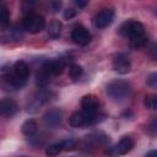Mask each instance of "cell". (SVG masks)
Here are the masks:
<instances>
[{
  "label": "cell",
  "instance_id": "obj_20",
  "mask_svg": "<svg viewBox=\"0 0 157 157\" xmlns=\"http://www.w3.org/2000/svg\"><path fill=\"white\" fill-rule=\"evenodd\" d=\"M145 105L148 108V109H156L157 108V98L156 96H146L145 97V101H144Z\"/></svg>",
  "mask_w": 157,
  "mask_h": 157
},
{
  "label": "cell",
  "instance_id": "obj_15",
  "mask_svg": "<svg viewBox=\"0 0 157 157\" xmlns=\"http://www.w3.org/2000/svg\"><path fill=\"white\" fill-rule=\"evenodd\" d=\"M61 22L58 21V20H54L49 23L48 26V36L50 38H58L61 33Z\"/></svg>",
  "mask_w": 157,
  "mask_h": 157
},
{
  "label": "cell",
  "instance_id": "obj_18",
  "mask_svg": "<svg viewBox=\"0 0 157 157\" xmlns=\"http://www.w3.org/2000/svg\"><path fill=\"white\" fill-rule=\"evenodd\" d=\"M146 42H147V38H146L145 36H142V37L131 39V40H130V47H131L132 49H139V48L144 47V45L146 44Z\"/></svg>",
  "mask_w": 157,
  "mask_h": 157
},
{
  "label": "cell",
  "instance_id": "obj_13",
  "mask_svg": "<svg viewBox=\"0 0 157 157\" xmlns=\"http://www.w3.org/2000/svg\"><path fill=\"white\" fill-rule=\"evenodd\" d=\"M43 69H44L50 76H53V75H60V74L64 71V69H65V64H64V61H61V60H54V61L47 63V64L43 66Z\"/></svg>",
  "mask_w": 157,
  "mask_h": 157
},
{
  "label": "cell",
  "instance_id": "obj_9",
  "mask_svg": "<svg viewBox=\"0 0 157 157\" xmlns=\"http://www.w3.org/2000/svg\"><path fill=\"white\" fill-rule=\"evenodd\" d=\"M114 20V12L113 10H103L101 11L99 13L96 15L94 20H93V23L97 28H105L108 27Z\"/></svg>",
  "mask_w": 157,
  "mask_h": 157
},
{
  "label": "cell",
  "instance_id": "obj_1",
  "mask_svg": "<svg viewBox=\"0 0 157 157\" xmlns=\"http://www.w3.org/2000/svg\"><path fill=\"white\" fill-rule=\"evenodd\" d=\"M131 86L128 81L114 80L107 86V94L114 101H124L130 96Z\"/></svg>",
  "mask_w": 157,
  "mask_h": 157
},
{
  "label": "cell",
  "instance_id": "obj_12",
  "mask_svg": "<svg viewBox=\"0 0 157 157\" xmlns=\"http://www.w3.org/2000/svg\"><path fill=\"white\" fill-rule=\"evenodd\" d=\"M61 118H63V114L59 109H52L44 115V123L49 128H55V126L60 125Z\"/></svg>",
  "mask_w": 157,
  "mask_h": 157
},
{
  "label": "cell",
  "instance_id": "obj_2",
  "mask_svg": "<svg viewBox=\"0 0 157 157\" xmlns=\"http://www.w3.org/2000/svg\"><path fill=\"white\" fill-rule=\"evenodd\" d=\"M29 74V67L27 65V63L18 60L13 65V72L11 75H9V82L15 86V87H21L26 83L27 77Z\"/></svg>",
  "mask_w": 157,
  "mask_h": 157
},
{
  "label": "cell",
  "instance_id": "obj_23",
  "mask_svg": "<svg viewBox=\"0 0 157 157\" xmlns=\"http://www.w3.org/2000/svg\"><path fill=\"white\" fill-rule=\"evenodd\" d=\"M147 85L151 87H156V85H157V75L156 74H151L147 77Z\"/></svg>",
  "mask_w": 157,
  "mask_h": 157
},
{
  "label": "cell",
  "instance_id": "obj_19",
  "mask_svg": "<svg viewBox=\"0 0 157 157\" xmlns=\"http://www.w3.org/2000/svg\"><path fill=\"white\" fill-rule=\"evenodd\" d=\"M69 74L72 78H77L78 76H81L82 74V67L77 64H71L70 67H69Z\"/></svg>",
  "mask_w": 157,
  "mask_h": 157
},
{
  "label": "cell",
  "instance_id": "obj_25",
  "mask_svg": "<svg viewBox=\"0 0 157 157\" xmlns=\"http://www.w3.org/2000/svg\"><path fill=\"white\" fill-rule=\"evenodd\" d=\"M75 4H76L78 7H83V6H86V5H87V1H80V0H76V1H75Z\"/></svg>",
  "mask_w": 157,
  "mask_h": 157
},
{
  "label": "cell",
  "instance_id": "obj_10",
  "mask_svg": "<svg viewBox=\"0 0 157 157\" xmlns=\"http://www.w3.org/2000/svg\"><path fill=\"white\" fill-rule=\"evenodd\" d=\"M72 40L78 45H86L91 40V33L82 26H77L71 32Z\"/></svg>",
  "mask_w": 157,
  "mask_h": 157
},
{
  "label": "cell",
  "instance_id": "obj_26",
  "mask_svg": "<svg viewBox=\"0 0 157 157\" xmlns=\"http://www.w3.org/2000/svg\"><path fill=\"white\" fill-rule=\"evenodd\" d=\"M145 157H157V152H156L155 150H152V151L147 152V155H146Z\"/></svg>",
  "mask_w": 157,
  "mask_h": 157
},
{
  "label": "cell",
  "instance_id": "obj_21",
  "mask_svg": "<svg viewBox=\"0 0 157 157\" xmlns=\"http://www.w3.org/2000/svg\"><path fill=\"white\" fill-rule=\"evenodd\" d=\"M9 21V10L5 5L0 4V25H6Z\"/></svg>",
  "mask_w": 157,
  "mask_h": 157
},
{
  "label": "cell",
  "instance_id": "obj_5",
  "mask_svg": "<svg viewBox=\"0 0 157 157\" xmlns=\"http://www.w3.org/2000/svg\"><path fill=\"white\" fill-rule=\"evenodd\" d=\"M134 147V141L130 139V137H123L118 144H115L114 146L109 147L105 153L109 156V157H119V156H123V155H126L131 148Z\"/></svg>",
  "mask_w": 157,
  "mask_h": 157
},
{
  "label": "cell",
  "instance_id": "obj_3",
  "mask_svg": "<svg viewBox=\"0 0 157 157\" xmlns=\"http://www.w3.org/2000/svg\"><path fill=\"white\" fill-rule=\"evenodd\" d=\"M45 27V20L42 15L28 13L23 20V28L29 33H38Z\"/></svg>",
  "mask_w": 157,
  "mask_h": 157
},
{
  "label": "cell",
  "instance_id": "obj_11",
  "mask_svg": "<svg viewBox=\"0 0 157 157\" xmlns=\"http://www.w3.org/2000/svg\"><path fill=\"white\" fill-rule=\"evenodd\" d=\"M18 107L15 101L10 98L0 99V115L1 117H12L16 114Z\"/></svg>",
  "mask_w": 157,
  "mask_h": 157
},
{
  "label": "cell",
  "instance_id": "obj_22",
  "mask_svg": "<svg viewBox=\"0 0 157 157\" xmlns=\"http://www.w3.org/2000/svg\"><path fill=\"white\" fill-rule=\"evenodd\" d=\"M61 144V147H63V151H71L76 147V142L72 140V139H67V140H64L60 142Z\"/></svg>",
  "mask_w": 157,
  "mask_h": 157
},
{
  "label": "cell",
  "instance_id": "obj_16",
  "mask_svg": "<svg viewBox=\"0 0 157 157\" xmlns=\"http://www.w3.org/2000/svg\"><path fill=\"white\" fill-rule=\"evenodd\" d=\"M37 131V123L33 119H28L22 124V132L26 136H32Z\"/></svg>",
  "mask_w": 157,
  "mask_h": 157
},
{
  "label": "cell",
  "instance_id": "obj_14",
  "mask_svg": "<svg viewBox=\"0 0 157 157\" xmlns=\"http://www.w3.org/2000/svg\"><path fill=\"white\" fill-rule=\"evenodd\" d=\"M47 98H48V94L45 93V92H40V93H38L34 98H33V101L28 104V112H31V113H34V112H37L38 109H39V107L47 101Z\"/></svg>",
  "mask_w": 157,
  "mask_h": 157
},
{
  "label": "cell",
  "instance_id": "obj_24",
  "mask_svg": "<svg viewBox=\"0 0 157 157\" xmlns=\"http://www.w3.org/2000/svg\"><path fill=\"white\" fill-rule=\"evenodd\" d=\"M75 15H76V11L72 10V9H67V10H65V12H64V17H65L66 20L72 18Z\"/></svg>",
  "mask_w": 157,
  "mask_h": 157
},
{
  "label": "cell",
  "instance_id": "obj_17",
  "mask_svg": "<svg viewBox=\"0 0 157 157\" xmlns=\"http://www.w3.org/2000/svg\"><path fill=\"white\" fill-rule=\"evenodd\" d=\"M61 151H63V147H61V144L59 142V144H54V145L49 146V147L45 150V155H47L48 157H55V156H58Z\"/></svg>",
  "mask_w": 157,
  "mask_h": 157
},
{
  "label": "cell",
  "instance_id": "obj_6",
  "mask_svg": "<svg viewBox=\"0 0 157 157\" xmlns=\"http://www.w3.org/2000/svg\"><path fill=\"white\" fill-rule=\"evenodd\" d=\"M130 66H131L130 59H129V56L126 54L119 53V54H117L114 56V59H113V69H114L115 72L121 74V75L128 74L130 71Z\"/></svg>",
  "mask_w": 157,
  "mask_h": 157
},
{
  "label": "cell",
  "instance_id": "obj_8",
  "mask_svg": "<svg viewBox=\"0 0 157 157\" xmlns=\"http://www.w3.org/2000/svg\"><path fill=\"white\" fill-rule=\"evenodd\" d=\"M96 121H97L96 117H88L82 110L81 112H75L70 118V125L74 126V128H80V126H83V125H92Z\"/></svg>",
  "mask_w": 157,
  "mask_h": 157
},
{
  "label": "cell",
  "instance_id": "obj_4",
  "mask_svg": "<svg viewBox=\"0 0 157 157\" xmlns=\"http://www.w3.org/2000/svg\"><path fill=\"white\" fill-rule=\"evenodd\" d=\"M120 32L125 37H129L130 40L145 36L144 34L145 33V28H144L142 23L139 22V21H126L120 27Z\"/></svg>",
  "mask_w": 157,
  "mask_h": 157
},
{
  "label": "cell",
  "instance_id": "obj_7",
  "mask_svg": "<svg viewBox=\"0 0 157 157\" xmlns=\"http://www.w3.org/2000/svg\"><path fill=\"white\" fill-rule=\"evenodd\" d=\"M81 107H82V112L86 115L96 117V113L98 110V101L93 94H87V96L82 97Z\"/></svg>",
  "mask_w": 157,
  "mask_h": 157
}]
</instances>
